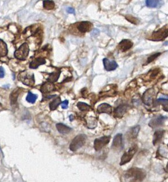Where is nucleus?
<instances>
[{
  "label": "nucleus",
  "mask_w": 168,
  "mask_h": 182,
  "mask_svg": "<svg viewBox=\"0 0 168 182\" xmlns=\"http://www.w3.org/2000/svg\"><path fill=\"white\" fill-rule=\"evenodd\" d=\"M146 173L138 168H132L127 171L125 174L127 182H141L145 178Z\"/></svg>",
  "instance_id": "1"
},
{
  "label": "nucleus",
  "mask_w": 168,
  "mask_h": 182,
  "mask_svg": "<svg viewBox=\"0 0 168 182\" xmlns=\"http://www.w3.org/2000/svg\"><path fill=\"white\" fill-rule=\"evenodd\" d=\"M86 140V136L85 135L79 134V135H77L70 143V146H69L70 150L72 151H76L80 148L82 147L85 143Z\"/></svg>",
  "instance_id": "2"
},
{
  "label": "nucleus",
  "mask_w": 168,
  "mask_h": 182,
  "mask_svg": "<svg viewBox=\"0 0 168 182\" xmlns=\"http://www.w3.org/2000/svg\"><path fill=\"white\" fill-rule=\"evenodd\" d=\"M18 79L22 83L28 86H32L35 84L34 74H30L26 71L20 72L18 76Z\"/></svg>",
  "instance_id": "3"
},
{
  "label": "nucleus",
  "mask_w": 168,
  "mask_h": 182,
  "mask_svg": "<svg viewBox=\"0 0 168 182\" xmlns=\"http://www.w3.org/2000/svg\"><path fill=\"white\" fill-rule=\"evenodd\" d=\"M168 37V25H165L157 31L153 32L151 40L155 41H163Z\"/></svg>",
  "instance_id": "4"
},
{
  "label": "nucleus",
  "mask_w": 168,
  "mask_h": 182,
  "mask_svg": "<svg viewBox=\"0 0 168 182\" xmlns=\"http://www.w3.org/2000/svg\"><path fill=\"white\" fill-rule=\"evenodd\" d=\"M29 47L27 43H24L14 52V56L19 60H25L28 56Z\"/></svg>",
  "instance_id": "5"
},
{
  "label": "nucleus",
  "mask_w": 168,
  "mask_h": 182,
  "mask_svg": "<svg viewBox=\"0 0 168 182\" xmlns=\"http://www.w3.org/2000/svg\"><path fill=\"white\" fill-rule=\"evenodd\" d=\"M137 151V146H133L125 152L121 159V162L120 163L121 166H122L126 163L129 162L131 159L133 158V156Z\"/></svg>",
  "instance_id": "6"
},
{
  "label": "nucleus",
  "mask_w": 168,
  "mask_h": 182,
  "mask_svg": "<svg viewBox=\"0 0 168 182\" xmlns=\"http://www.w3.org/2000/svg\"><path fill=\"white\" fill-rule=\"evenodd\" d=\"M111 137L109 136H104L100 138L95 139L94 142V148L95 151L101 150L102 148L109 143Z\"/></svg>",
  "instance_id": "7"
},
{
  "label": "nucleus",
  "mask_w": 168,
  "mask_h": 182,
  "mask_svg": "<svg viewBox=\"0 0 168 182\" xmlns=\"http://www.w3.org/2000/svg\"><path fill=\"white\" fill-rule=\"evenodd\" d=\"M154 95V91L152 88L146 90L143 95V100L144 103L146 105H150L152 103L153 97Z\"/></svg>",
  "instance_id": "8"
},
{
  "label": "nucleus",
  "mask_w": 168,
  "mask_h": 182,
  "mask_svg": "<svg viewBox=\"0 0 168 182\" xmlns=\"http://www.w3.org/2000/svg\"><path fill=\"white\" fill-rule=\"evenodd\" d=\"M111 147L113 149L116 150H121L122 148L123 142H122V135L121 134H118L114 136Z\"/></svg>",
  "instance_id": "9"
},
{
  "label": "nucleus",
  "mask_w": 168,
  "mask_h": 182,
  "mask_svg": "<svg viewBox=\"0 0 168 182\" xmlns=\"http://www.w3.org/2000/svg\"><path fill=\"white\" fill-rule=\"evenodd\" d=\"M166 119V118L164 116H157L150 120V122L149 123V126L152 127V128L157 127L159 126L162 125Z\"/></svg>",
  "instance_id": "10"
},
{
  "label": "nucleus",
  "mask_w": 168,
  "mask_h": 182,
  "mask_svg": "<svg viewBox=\"0 0 168 182\" xmlns=\"http://www.w3.org/2000/svg\"><path fill=\"white\" fill-rule=\"evenodd\" d=\"M103 63L105 70L108 72L114 70L118 67L117 63L115 61H110L107 58H104L103 60Z\"/></svg>",
  "instance_id": "11"
},
{
  "label": "nucleus",
  "mask_w": 168,
  "mask_h": 182,
  "mask_svg": "<svg viewBox=\"0 0 168 182\" xmlns=\"http://www.w3.org/2000/svg\"><path fill=\"white\" fill-rule=\"evenodd\" d=\"M92 26L93 25L91 22L83 21L80 22L77 26V29L81 33H86L87 31H89L92 28Z\"/></svg>",
  "instance_id": "12"
},
{
  "label": "nucleus",
  "mask_w": 168,
  "mask_h": 182,
  "mask_svg": "<svg viewBox=\"0 0 168 182\" xmlns=\"http://www.w3.org/2000/svg\"><path fill=\"white\" fill-rule=\"evenodd\" d=\"M133 42L128 40H124L121 41L118 45L119 49L122 51H126L133 46Z\"/></svg>",
  "instance_id": "13"
},
{
  "label": "nucleus",
  "mask_w": 168,
  "mask_h": 182,
  "mask_svg": "<svg viewBox=\"0 0 168 182\" xmlns=\"http://www.w3.org/2000/svg\"><path fill=\"white\" fill-rule=\"evenodd\" d=\"M54 88H55V87H54V85L53 84V83H51L50 82H47L42 85L40 90L43 94H47L53 91Z\"/></svg>",
  "instance_id": "14"
},
{
  "label": "nucleus",
  "mask_w": 168,
  "mask_h": 182,
  "mask_svg": "<svg viewBox=\"0 0 168 182\" xmlns=\"http://www.w3.org/2000/svg\"><path fill=\"white\" fill-rule=\"evenodd\" d=\"M97 112L98 113H107L110 114L112 112V108L109 104H101L97 107Z\"/></svg>",
  "instance_id": "15"
},
{
  "label": "nucleus",
  "mask_w": 168,
  "mask_h": 182,
  "mask_svg": "<svg viewBox=\"0 0 168 182\" xmlns=\"http://www.w3.org/2000/svg\"><path fill=\"white\" fill-rule=\"evenodd\" d=\"M46 63V61L44 58H37L35 60H33L30 63L29 67L30 69H37L38 66L44 65Z\"/></svg>",
  "instance_id": "16"
},
{
  "label": "nucleus",
  "mask_w": 168,
  "mask_h": 182,
  "mask_svg": "<svg viewBox=\"0 0 168 182\" xmlns=\"http://www.w3.org/2000/svg\"><path fill=\"white\" fill-rule=\"evenodd\" d=\"M56 128L58 132L62 134H69L72 130V129L70 127L64 125L63 123H57L56 125Z\"/></svg>",
  "instance_id": "17"
},
{
  "label": "nucleus",
  "mask_w": 168,
  "mask_h": 182,
  "mask_svg": "<svg viewBox=\"0 0 168 182\" xmlns=\"http://www.w3.org/2000/svg\"><path fill=\"white\" fill-rule=\"evenodd\" d=\"M21 91V88H17L14 91H12V93L10 94V102L12 105H14L16 104L17 101V98Z\"/></svg>",
  "instance_id": "18"
},
{
  "label": "nucleus",
  "mask_w": 168,
  "mask_h": 182,
  "mask_svg": "<svg viewBox=\"0 0 168 182\" xmlns=\"http://www.w3.org/2000/svg\"><path fill=\"white\" fill-rule=\"evenodd\" d=\"M127 106L126 104H121L118 106L115 110V114L117 117H122L124 114L127 112Z\"/></svg>",
  "instance_id": "19"
},
{
  "label": "nucleus",
  "mask_w": 168,
  "mask_h": 182,
  "mask_svg": "<svg viewBox=\"0 0 168 182\" xmlns=\"http://www.w3.org/2000/svg\"><path fill=\"white\" fill-rule=\"evenodd\" d=\"M8 52L7 44L2 40H0V56H6Z\"/></svg>",
  "instance_id": "20"
},
{
  "label": "nucleus",
  "mask_w": 168,
  "mask_h": 182,
  "mask_svg": "<svg viewBox=\"0 0 168 182\" xmlns=\"http://www.w3.org/2000/svg\"><path fill=\"white\" fill-rule=\"evenodd\" d=\"M60 70H58L57 72H52L49 74V76L48 77V81L51 83H53L55 82H57L58 79L60 77Z\"/></svg>",
  "instance_id": "21"
},
{
  "label": "nucleus",
  "mask_w": 168,
  "mask_h": 182,
  "mask_svg": "<svg viewBox=\"0 0 168 182\" xmlns=\"http://www.w3.org/2000/svg\"><path fill=\"white\" fill-rule=\"evenodd\" d=\"M164 131L162 130L157 131L155 132L154 135V139H153V144L155 145L157 143H158L161 140L162 138L163 137Z\"/></svg>",
  "instance_id": "22"
},
{
  "label": "nucleus",
  "mask_w": 168,
  "mask_h": 182,
  "mask_svg": "<svg viewBox=\"0 0 168 182\" xmlns=\"http://www.w3.org/2000/svg\"><path fill=\"white\" fill-rule=\"evenodd\" d=\"M61 104V100L60 98H56L53 101H51L49 104L50 109L51 110H56Z\"/></svg>",
  "instance_id": "23"
},
{
  "label": "nucleus",
  "mask_w": 168,
  "mask_h": 182,
  "mask_svg": "<svg viewBox=\"0 0 168 182\" xmlns=\"http://www.w3.org/2000/svg\"><path fill=\"white\" fill-rule=\"evenodd\" d=\"M160 2L159 0H147L146 5L149 8H157L160 5Z\"/></svg>",
  "instance_id": "24"
},
{
  "label": "nucleus",
  "mask_w": 168,
  "mask_h": 182,
  "mask_svg": "<svg viewBox=\"0 0 168 182\" xmlns=\"http://www.w3.org/2000/svg\"><path fill=\"white\" fill-rule=\"evenodd\" d=\"M55 4L53 1H44L43 6L44 9L46 10H51L54 9Z\"/></svg>",
  "instance_id": "25"
},
{
  "label": "nucleus",
  "mask_w": 168,
  "mask_h": 182,
  "mask_svg": "<svg viewBox=\"0 0 168 182\" xmlns=\"http://www.w3.org/2000/svg\"><path fill=\"white\" fill-rule=\"evenodd\" d=\"M37 95L35 94H33L31 92H29L28 95L26 97V100L31 104H34L35 102L36 99H37Z\"/></svg>",
  "instance_id": "26"
},
{
  "label": "nucleus",
  "mask_w": 168,
  "mask_h": 182,
  "mask_svg": "<svg viewBox=\"0 0 168 182\" xmlns=\"http://www.w3.org/2000/svg\"><path fill=\"white\" fill-rule=\"evenodd\" d=\"M77 107L79 109V110L82 111H89L90 109V106H89V104L84 103V102H79L77 104Z\"/></svg>",
  "instance_id": "27"
},
{
  "label": "nucleus",
  "mask_w": 168,
  "mask_h": 182,
  "mask_svg": "<svg viewBox=\"0 0 168 182\" xmlns=\"http://www.w3.org/2000/svg\"><path fill=\"white\" fill-rule=\"evenodd\" d=\"M140 127L139 126H137L133 127V129H132V131H131V136H132V138H136L137 135H138V132H139V131H140Z\"/></svg>",
  "instance_id": "28"
},
{
  "label": "nucleus",
  "mask_w": 168,
  "mask_h": 182,
  "mask_svg": "<svg viewBox=\"0 0 168 182\" xmlns=\"http://www.w3.org/2000/svg\"><path fill=\"white\" fill-rule=\"evenodd\" d=\"M157 101L159 104H162L165 107V108H168V99L159 98Z\"/></svg>",
  "instance_id": "29"
},
{
  "label": "nucleus",
  "mask_w": 168,
  "mask_h": 182,
  "mask_svg": "<svg viewBox=\"0 0 168 182\" xmlns=\"http://www.w3.org/2000/svg\"><path fill=\"white\" fill-rule=\"evenodd\" d=\"M91 119H89L88 121V127L89 128H95V127L96 126L97 122L96 120L94 119V118H90Z\"/></svg>",
  "instance_id": "30"
},
{
  "label": "nucleus",
  "mask_w": 168,
  "mask_h": 182,
  "mask_svg": "<svg viewBox=\"0 0 168 182\" xmlns=\"http://www.w3.org/2000/svg\"><path fill=\"white\" fill-rule=\"evenodd\" d=\"M126 19H127L129 21H130V22H132V23H133V24H137V22H138V19H137L136 18L133 17L132 16H127V17H126Z\"/></svg>",
  "instance_id": "31"
},
{
  "label": "nucleus",
  "mask_w": 168,
  "mask_h": 182,
  "mask_svg": "<svg viewBox=\"0 0 168 182\" xmlns=\"http://www.w3.org/2000/svg\"><path fill=\"white\" fill-rule=\"evenodd\" d=\"M160 54H161V53L155 54H153V55H152V56H150L149 58L148 59V62H147V63L151 62L153 61V60H155L156 58H157Z\"/></svg>",
  "instance_id": "32"
},
{
  "label": "nucleus",
  "mask_w": 168,
  "mask_h": 182,
  "mask_svg": "<svg viewBox=\"0 0 168 182\" xmlns=\"http://www.w3.org/2000/svg\"><path fill=\"white\" fill-rule=\"evenodd\" d=\"M99 35H100V30L97 29H94L91 32V35L94 37L98 36Z\"/></svg>",
  "instance_id": "33"
},
{
  "label": "nucleus",
  "mask_w": 168,
  "mask_h": 182,
  "mask_svg": "<svg viewBox=\"0 0 168 182\" xmlns=\"http://www.w3.org/2000/svg\"><path fill=\"white\" fill-rule=\"evenodd\" d=\"M68 103H69V102H68V100H65L63 101L62 103H61V107H62V108L63 109H66L68 108Z\"/></svg>",
  "instance_id": "34"
},
{
  "label": "nucleus",
  "mask_w": 168,
  "mask_h": 182,
  "mask_svg": "<svg viewBox=\"0 0 168 182\" xmlns=\"http://www.w3.org/2000/svg\"><path fill=\"white\" fill-rule=\"evenodd\" d=\"M5 75V70L3 67H0V78H3Z\"/></svg>",
  "instance_id": "35"
},
{
  "label": "nucleus",
  "mask_w": 168,
  "mask_h": 182,
  "mask_svg": "<svg viewBox=\"0 0 168 182\" xmlns=\"http://www.w3.org/2000/svg\"><path fill=\"white\" fill-rule=\"evenodd\" d=\"M67 12L69 13H72V14H75V10L74 9L72 8H67Z\"/></svg>",
  "instance_id": "36"
},
{
  "label": "nucleus",
  "mask_w": 168,
  "mask_h": 182,
  "mask_svg": "<svg viewBox=\"0 0 168 182\" xmlns=\"http://www.w3.org/2000/svg\"><path fill=\"white\" fill-rule=\"evenodd\" d=\"M69 118H70V121H72L73 119H74V117H73V116L72 115H71L69 116Z\"/></svg>",
  "instance_id": "37"
},
{
  "label": "nucleus",
  "mask_w": 168,
  "mask_h": 182,
  "mask_svg": "<svg viewBox=\"0 0 168 182\" xmlns=\"http://www.w3.org/2000/svg\"><path fill=\"white\" fill-rule=\"evenodd\" d=\"M2 106V104H1V103H0V107H1Z\"/></svg>",
  "instance_id": "38"
}]
</instances>
